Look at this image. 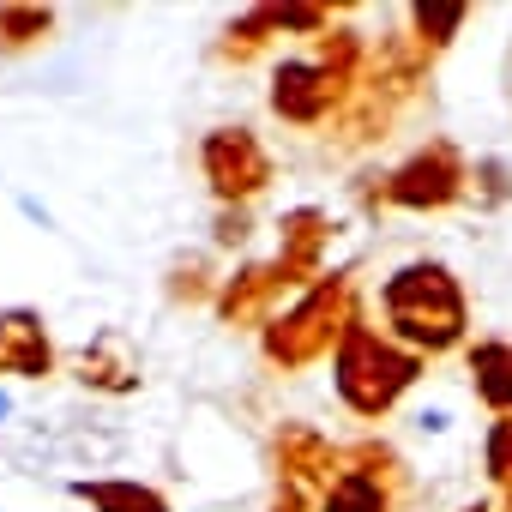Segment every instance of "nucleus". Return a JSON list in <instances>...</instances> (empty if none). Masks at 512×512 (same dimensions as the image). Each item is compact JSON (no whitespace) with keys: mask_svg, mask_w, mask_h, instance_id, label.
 I'll return each mask as SVG.
<instances>
[{"mask_svg":"<svg viewBox=\"0 0 512 512\" xmlns=\"http://www.w3.org/2000/svg\"><path fill=\"white\" fill-rule=\"evenodd\" d=\"M464 25H470V7H428V0H422V7H410V37H416L428 55L446 49Z\"/></svg>","mask_w":512,"mask_h":512,"instance_id":"16","label":"nucleus"},{"mask_svg":"<svg viewBox=\"0 0 512 512\" xmlns=\"http://www.w3.org/2000/svg\"><path fill=\"white\" fill-rule=\"evenodd\" d=\"M272 458H278V476L284 482H296V488H314V494H326L338 476H344V446H332L320 428H308V422H284L278 434H272Z\"/></svg>","mask_w":512,"mask_h":512,"instance_id":"7","label":"nucleus"},{"mask_svg":"<svg viewBox=\"0 0 512 512\" xmlns=\"http://www.w3.org/2000/svg\"><path fill=\"white\" fill-rule=\"evenodd\" d=\"M380 314H386V338L404 344L410 356H446L464 344L470 308L458 278L440 260H410L380 284Z\"/></svg>","mask_w":512,"mask_h":512,"instance_id":"1","label":"nucleus"},{"mask_svg":"<svg viewBox=\"0 0 512 512\" xmlns=\"http://www.w3.org/2000/svg\"><path fill=\"white\" fill-rule=\"evenodd\" d=\"M272 37H278V25H272V7H253V13L229 19V31H223L217 55H223V61H253V55H260Z\"/></svg>","mask_w":512,"mask_h":512,"instance_id":"15","label":"nucleus"},{"mask_svg":"<svg viewBox=\"0 0 512 512\" xmlns=\"http://www.w3.org/2000/svg\"><path fill=\"white\" fill-rule=\"evenodd\" d=\"M272 512H320V500H314V488L278 482V494H272Z\"/></svg>","mask_w":512,"mask_h":512,"instance_id":"25","label":"nucleus"},{"mask_svg":"<svg viewBox=\"0 0 512 512\" xmlns=\"http://www.w3.org/2000/svg\"><path fill=\"white\" fill-rule=\"evenodd\" d=\"M470 386L494 416H512V344L506 338L470 344Z\"/></svg>","mask_w":512,"mask_h":512,"instance_id":"12","label":"nucleus"},{"mask_svg":"<svg viewBox=\"0 0 512 512\" xmlns=\"http://www.w3.org/2000/svg\"><path fill=\"white\" fill-rule=\"evenodd\" d=\"M482 470H488L500 488H512V416H494V428H488V440H482Z\"/></svg>","mask_w":512,"mask_h":512,"instance_id":"21","label":"nucleus"},{"mask_svg":"<svg viewBox=\"0 0 512 512\" xmlns=\"http://www.w3.org/2000/svg\"><path fill=\"white\" fill-rule=\"evenodd\" d=\"M476 181H482V205L512 199V181H506V163H500V157H482V163H476Z\"/></svg>","mask_w":512,"mask_h":512,"instance_id":"24","label":"nucleus"},{"mask_svg":"<svg viewBox=\"0 0 512 512\" xmlns=\"http://www.w3.org/2000/svg\"><path fill=\"white\" fill-rule=\"evenodd\" d=\"M458 512H494V506H482V500H470V506H458Z\"/></svg>","mask_w":512,"mask_h":512,"instance_id":"28","label":"nucleus"},{"mask_svg":"<svg viewBox=\"0 0 512 512\" xmlns=\"http://www.w3.org/2000/svg\"><path fill=\"white\" fill-rule=\"evenodd\" d=\"M464 187H470L464 151H458L452 139H434V145H422L416 157H404V163L386 175L380 199L398 205V211H446V205L464 199Z\"/></svg>","mask_w":512,"mask_h":512,"instance_id":"5","label":"nucleus"},{"mask_svg":"<svg viewBox=\"0 0 512 512\" xmlns=\"http://www.w3.org/2000/svg\"><path fill=\"white\" fill-rule=\"evenodd\" d=\"M67 452H73V458H91V470H103V464H115V458L127 452V434H115V428H79V434L67 440Z\"/></svg>","mask_w":512,"mask_h":512,"instance_id":"20","label":"nucleus"},{"mask_svg":"<svg viewBox=\"0 0 512 512\" xmlns=\"http://www.w3.org/2000/svg\"><path fill=\"white\" fill-rule=\"evenodd\" d=\"M7 416H13V398H7V392H0V428H7Z\"/></svg>","mask_w":512,"mask_h":512,"instance_id":"27","label":"nucleus"},{"mask_svg":"<svg viewBox=\"0 0 512 512\" xmlns=\"http://www.w3.org/2000/svg\"><path fill=\"white\" fill-rule=\"evenodd\" d=\"M356 308H362V302H356L350 278H344V272H326V278L308 284L284 314H272V326L260 332L266 362H272L278 374H302V368H314L320 356H338V344H344Z\"/></svg>","mask_w":512,"mask_h":512,"instance_id":"2","label":"nucleus"},{"mask_svg":"<svg viewBox=\"0 0 512 512\" xmlns=\"http://www.w3.org/2000/svg\"><path fill=\"white\" fill-rule=\"evenodd\" d=\"M272 25H278V37H326V31H332V7H320V0L272 7Z\"/></svg>","mask_w":512,"mask_h":512,"instance_id":"18","label":"nucleus"},{"mask_svg":"<svg viewBox=\"0 0 512 512\" xmlns=\"http://www.w3.org/2000/svg\"><path fill=\"white\" fill-rule=\"evenodd\" d=\"M73 494L91 506V512H169V500L145 482H127V476H97V482H73Z\"/></svg>","mask_w":512,"mask_h":512,"instance_id":"13","label":"nucleus"},{"mask_svg":"<svg viewBox=\"0 0 512 512\" xmlns=\"http://www.w3.org/2000/svg\"><path fill=\"white\" fill-rule=\"evenodd\" d=\"M500 512H512V488H500Z\"/></svg>","mask_w":512,"mask_h":512,"instance_id":"29","label":"nucleus"},{"mask_svg":"<svg viewBox=\"0 0 512 512\" xmlns=\"http://www.w3.org/2000/svg\"><path fill=\"white\" fill-rule=\"evenodd\" d=\"M199 169L217 193V205H247V199H260L278 175L272 151L260 145V133L253 127H211L199 139Z\"/></svg>","mask_w":512,"mask_h":512,"instance_id":"4","label":"nucleus"},{"mask_svg":"<svg viewBox=\"0 0 512 512\" xmlns=\"http://www.w3.org/2000/svg\"><path fill=\"white\" fill-rule=\"evenodd\" d=\"M332 235H338L332 211H320V205H296V211H284V217H278V266H284L296 284H320V278H326L320 260H326Z\"/></svg>","mask_w":512,"mask_h":512,"instance_id":"9","label":"nucleus"},{"mask_svg":"<svg viewBox=\"0 0 512 512\" xmlns=\"http://www.w3.org/2000/svg\"><path fill=\"white\" fill-rule=\"evenodd\" d=\"M290 284H296V278H290L278 260H266V266H241L235 278L217 284V302H211V308H217L223 326H260V332H266V326H272V302H278Z\"/></svg>","mask_w":512,"mask_h":512,"instance_id":"8","label":"nucleus"},{"mask_svg":"<svg viewBox=\"0 0 512 512\" xmlns=\"http://www.w3.org/2000/svg\"><path fill=\"white\" fill-rule=\"evenodd\" d=\"M320 67L350 85L356 67H362V37H356V31H326V37H320Z\"/></svg>","mask_w":512,"mask_h":512,"instance_id":"19","label":"nucleus"},{"mask_svg":"<svg viewBox=\"0 0 512 512\" xmlns=\"http://www.w3.org/2000/svg\"><path fill=\"white\" fill-rule=\"evenodd\" d=\"M320 512H392V488H386L380 476L344 470V476L320 494Z\"/></svg>","mask_w":512,"mask_h":512,"instance_id":"14","label":"nucleus"},{"mask_svg":"<svg viewBox=\"0 0 512 512\" xmlns=\"http://www.w3.org/2000/svg\"><path fill=\"white\" fill-rule=\"evenodd\" d=\"M350 85L332 79L320 61H278L272 67V115L290 127H320L332 109H344Z\"/></svg>","mask_w":512,"mask_h":512,"instance_id":"6","label":"nucleus"},{"mask_svg":"<svg viewBox=\"0 0 512 512\" xmlns=\"http://www.w3.org/2000/svg\"><path fill=\"white\" fill-rule=\"evenodd\" d=\"M416 422H422V428H428V434H446V422H452V416H446V410H422V416H416Z\"/></svg>","mask_w":512,"mask_h":512,"instance_id":"26","label":"nucleus"},{"mask_svg":"<svg viewBox=\"0 0 512 512\" xmlns=\"http://www.w3.org/2000/svg\"><path fill=\"white\" fill-rule=\"evenodd\" d=\"M217 302V290L205 284V260H181L175 272H169V302Z\"/></svg>","mask_w":512,"mask_h":512,"instance_id":"22","label":"nucleus"},{"mask_svg":"<svg viewBox=\"0 0 512 512\" xmlns=\"http://www.w3.org/2000/svg\"><path fill=\"white\" fill-rule=\"evenodd\" d=\"M0 374H19V380H49L55 374V344H49V332L31 308L0 314Z\"/></svg>","mask_w":512,"mask_h":512,"instance_id":"11","label":"nucleus"},{"mask_svg":"<svg viewBox=\"0 0 512 512\" xmlns=\"http://www.w3.org/2000/svg\"><path fill=\"white\" fill-rule=\"evenodd\" d=\"M49 31H55V13L49 7H0V49H7V55L37 49Z\"/></svg>","mask_w":512,"mask_h":512,"instance_id":"17","label":"nucleus"},{"mask_svg":"<svg viewBox=\"0 0 512 512\" xmlns=\"http://www.w3.org/2000/svg\"><path fill=\"white\" fill-rule=\"evenodd\" d=\"M247 235H253V217H247V205H217L211 241H217V247H247Z\"/></svg>","mask_w":512,"mask_h":512,"instance_id":"23","label":"nucleus"},{"mask_svg":"<svg viewBox=\"0 0 512 512\" xmlns=\"http://www.w3.org/2000/svg\"><path fill=\"white\" fill-rule=\"evenodd\" d=\"M332 380H338V398H344L356 416L380 422V416L422 380V356H410L404 344H392L386 332H374L368 314L356 308V320H350V332H344V344H338V356H332Z\"/></svg>","mask_w":512,"mask_h":512,"instance_id":"3","label":"nucleus"},{"mask_svg":"<svg viewBox=\"0 0 512 512\" xmlns=\"http://www.w3.org/2000/svg\"><path fill=\"white\" fill-rule=\"evenodd\" d=\"M73 374H79V386H91V392H103V398L139 392V356H133V344H127L121 332H103V338H91L85 350H73Z\"/></svg>","mask_w":512,"mask_h":512,"instance_id":"10","label":"nucleus"}]
</instances>
